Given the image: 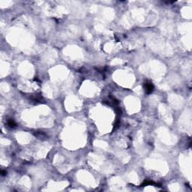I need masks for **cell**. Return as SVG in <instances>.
I'll list each match as a JSON object with an SVG mask.
<instances>
[{"label": "cell", "instance_id": "cell-2", "mask_svg": "<svg viewBox=\"0 0 192 192\" xmlns=\"http://www.w3.org/2000/svg\"><path fill=\"white\" fill-rule=\"evenodd\" d=\"M35 136L37 137L40 140H44V139H47V134L44 132H36V133H35Z\"/></svg>", "mask_w": 192, "mask_h": 192}, {"label": "cell", "instance_id": "cell-3", "mask_svg": "<svg viewBox=\"0 0 192 192\" xmlns=\"http://www.w3.org/2000/svg\"><path fill=\"white\" fill-rule=\"evenodd\" d=\"M7 124L11 128H16V126H17V124H16V122H15V121L13 119H9L7 121Z\"/></svg>", "mask_w": 192, "mask_h": 192}, {"label": "cell", "instance_id": "cell-4", "mask_svg": "<svg viewBox=\"0 0 192 192\" xmlns=\"http://www.w3.org/2000/svg\"><path fill=\"white\" fill-rule=\"evenodd\" d=\"M1 174H2V176H5V174H6V172H5V171H4V170H2V172H1Z\"/></svg>", "mask_w": 192, "mask_h": 192}, {"label": "cell", "instance_id": "cell-1", "mask_svg": "<svg viewBox=\"0 0 192 192\" xmlns=\"http://www.w3.org/2000/svg\"><path fill=\"white\" fill-rule=\"evenodd\" d=\"M143 87L145 89V92H146V94H151L154 90V86L152 83V82L150 81H146L143 83Z\"/></svg>", "mask_w": 192, "mask_h": 192}]
</instances>
